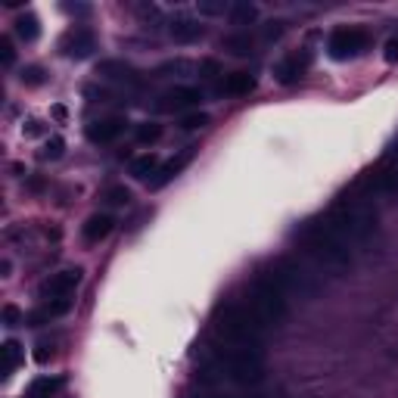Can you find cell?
Returning a JSON list of instances; mask_svg holds the SVG:
<instances>
[{
  "label": "cell",
  "mask_w": 398,
  "mask_h": 398,
  "mask_svg": "<svg viewBox=\"0 0 398 398\" xmlns=\"http://www.w3.org/2000/svg\"><path fill=\"white\" fill-rule=\"evenodd\" d=\"M261 327L252 317V311L243 302H224L211 314V339L224 348H243V352L261 354Z\"/></svg>",
  "instance_id": "6da1fadb"
},
{
  "label": "cell",
  "mask_w": 398,
  "mask_h": 398,
  "mask_svg": "<svg viewBox=\"0 0 398 398\" xmlns=\"http://www.w3.org/2000/svg\"><path fill=\"white\" fill-rule=\"evenodd\" d=\"M202 370L211 373V377L230 379V383L240 386H252L261 379L265 373V364H261L258 352H243V348H224V345H211L205 348L202 354Z\"/></svg>",
  "instance_id": "7a4b0ae2"
},
{
  "label": "cell",
  "mask_w": 398,
  "mask_h": 398,
  "mask_svg": "<svg viewBox=\"0 0 398 398\" xmlns=\"http://www.w3.org/2000/svg\"><path fill=\"white\" fill-rule=\"evenodd\" d=\"M298 243L305 246V252L323 267H333V271H345L352 265V246L336 234L327 224V218H317V221H308L302 230H298Z\"/></svg>",
  "instance_id": "3957f363"
},
{
  "label": "cell",
  "mask_w": 398,
  "mask_h": 398,
  "mask_svg": "<svg viewBox=\"0 0 398 398\" xmlns=\"http://www.w3.org/2000/svg\"><path fill=\"white\" fill-rule=\"evenodd\" d=\"M243 305L252 311V317L261 323V327H277V323L286 317V292L280 290L267 274H258V277L252 280Z\"/></svg>",
  "instance_id": "277c9868"
},
{
  "label": "cell",
  "mask_w": 398,
  "mask_h": 398,
  "mask_svg": "<svg viewBox=\"0 0 398 398\" xmlns=\"http://www.w3.org/2000/svg\"><path fill=\"white\" fill-rule=\"evenodd\" d=\"M370 47V35L364 28H336L333 35L327 37V53L330 59L336 62H348L354 56H361Z\"/></svg>",
  "instance_id": "5b68a950"
},
{
  "label": "cell",
  "mask_w": 398,
  "mask_h": 398,
  "mask_svg": "<svg viewBox=\"0 0 398 398\" xmlns=\"http://www.w3.org/2000/svg\"><path fill=\"white\" fill-rule=\"evenodd\" d=\"M81 280H84V271H81V267H66V271L53 274V277L41 286V296L44 298H68L81 286Z\"/></svg>",
  "instance_id": "8992f818"
},
{
  "label": "cell",
  "mask_w": 398,
  "mask_h": 398,
  "mask_svg": "<svg viewBox=\"0 0 398 398\" xmlns=\"http://www.w3.org/2000/svg\"><path fill=\"white\" fill-rule=\"evenodd\" d=\"M196 153H199L196 146H184L178 155H171V159H168V162H162V165H159V171H155L153 178H149V190H162V187H165L168 180H174L180 171H184L187 165H190V162H193V155H196Z\"/></svg>",
  "instance_id": "52a82bcc"
},
{
  "label": "cell",
  "mask_w": 398,
  "mask_h": 398,
  "mask_svg": "<svg viewBox=\"0 0 398 398\" xmlns=\"http://www.w3.org/2000/svg\"><path fill=\"white\" fill-rule=\"evenodd\" d=\"M202 103V91L196 87H187V84H178L171 91H165L159 97V109L162 112H184V109H196Z\"/></svg>",
  "instance_id": "ba28073f"
},
{
  "label": "cell",
  "mask_w": 398,
  "mask_h": 398,
  "mask_svg": "<svg viewBox=\"0 0 398 398\" xmlns=\"http://www.w3.org/2000/svg\"><path fill=\"white\" fill-rule=\"evenodd\" d=\"M97 75H100V78H106V81H115V84H124V87H140L143 84L140 72H137L131 62H124V59L97 62Z\"/></svg>",
  "instance_id": "9c48e42d"
},
{
  "label": "cell",
  "mask_w": 398,
  "mask_h": 398,
  "mask_svg": "<svg viewBox=\"0 0 398 398\" xmlns=\"http://www.w3.org/2000/svg\"><path fill=\"white\" fill-rule=\"evenodd\" d=\"M59 50L68 59H87V56L97 50V37L91 28H72L66 31V37L59 41Z\"/></svg>",
  "instance_id": "30bf717a"
},
{
  "label": "cell",
  "mask_w": 398,
  "mask_h": 398,
  "mask_svg": "<svg viewBox=\"0 0 398 398\" xmlns=\"http://www.w3.org/2000/svg\"><path fill=\"white\" fill-rule=\"evenodd\" d=\"M308 66H311V53H290V56H283V59L274 66V78L280 81V84H296L298 78H302L305 72H308Z\"/></svg>",
  "instance_id": "8fae6325"
},
{
  "label": "cell",
  "mask_w": 398,
  "mask_h": 398,
  "mask_svg": "<svg viewBox=\"0 0 398 398\" xmlns=\"http://www.w3.org/2000/svg\"><path fill=\"white\" fill-rule=\"evenodd\" d=\"M128 131V122L122 115H109V118H100V122L87 124V140L91 143H112Z\"/></svg>",
  "instance_id": "7c38bea8"
},
{
  "label": "cell",
  "mask_w": 398,
  "mask_h": 398,
  "mask_svg": "<svg viewBox=\"0 0 398 398\" xmlns=\"http://www.w3.org/2000/svg\"><path fill=\"white\" fill-rule=\"evenodd\" d=\"M112 227H115V218L112 215H91L84 221V227H81V236H84V243H100V240H106V236L112 234Z\"/></svg>",
  "instance_id": "4fadbf2b"
},
{
  "label": "cell",
  "mask_w": 398,
  "mask_h": 398,
  "mask_svg": "<svg viewBox=\"0 0 398 398\" xmlns=\"http://www.w3.org/2000/svg\"><path fill=\"white\" fill-rule=\"evenodd\" d=\"M168 35H171L174 44H196L205 35V28L199 22H193V19H174L168 25Z\"/></svg>",
  "instance_id": "5bb4252c"
},
{
  "label": "cell",
  "mask_w": 398,
  "mask_h": 398,
  "mask_svg": "<svg viewBox=\"0 0 398 398\" xmlns=\"http://www.w3.org/2000/svg\"><path fill=\"white\" fill-rule=\"evenodd\" d=\"M255 87V75L252 72H230L221 84V93H230V97H243Z\"/></svg>",
  "instance_id": "9a60e30c"
},
{
  "label": "cell",
  "mask_w": 398,
  "mask_h": 398,
  "mask_svg": "<svg viewBox=\"0 0 398 398\" xmlns=\"http://www.w3.org/2000/svg\"><path fill=\"white\" fill-rule=\"evenodd\" d=\"M16 35H19V41L35 44L37 37H41V19H37L35 12H22V16L16 19Z\"/></svg>",
  "instance_id": "2e32d148"
},
{
  "label": "cell",
  "mask_w": 398,
  "mask_h": 398,
  "mask_svg": "<svg viewBox=\"0 0 398 398\" xmlns=\"http://www.w3.org/2000/svg\"><path fill=\"white\" fill-rule=\"evenodd\" d=\"M62 389V377H37L28 386V398H56Z\"/></svg>",
  "instance_id": "e0dca14e"
},
{
  "label": "cell",
  "mask_w": 398,
  "mask_h": 398,
  "mask_svg": "<svg viewBox=\"0 0 398 398\" xmlns=\"http://www.w3.org/2000/svg\"><path fill=\"white\" fill-rule=\"evenodd\" d=\"M224 50H227L230 56H249L252 53V35H249V31H236V35H227L224 37Z\"/></svg>",
  "instance_id": "ac0fdd59"
},
{
  "label": "cell",
  "mask_w": 398,
  "mask_h": 398,
  "mask_svg": "<svg viewBox=\"0 0 398 398\" xmlns=\"http://www.w3.org/2000/svg\"><path fill=\"white\" fill-rule=\"evenodd\" d=\"M159 171V155L155 153H143L137 155V159H131V174H134L137 180H146L149 174Z\"/></svg>",
  "instance_id": "d6986e66"
},
{
  "label": "cell",
  "mask_w": 398,
  "mask_h": 398,
  "mask_svg": "<svg viewBox=\"0 0 398 398\" xmlns=\"http://www.w3.org/2000/svg\"><path fill=\"white\" fill-rule=\"evenodd\" d=\"M255 19H258L255 3H249V0H236V3H230V22L234 25H252Z\"/></svg>",
  "instance_id": "ffe728a7"
},
{
  "label": "cell",
  "mask_w": 398,
  "mask_h": 398,
  "mask_svg": "<svg viewBox=\"0 0 398 398\" xmlns=\"http://www.w3.org/2000/svg\"><path fill=\"white\" fill-rule=\"evenodd\" d=\"M0 354H3V377H10L19 367V361H22V345H19L16 339H6L3 345H0Z\"/></svg>",
  "instance_id": "44dd1931"
},
{
  "label": "cell",
  "mask_w": 398,
  "mask_h": 398,
  "mask_svg": "<svg viewBox=\"0 0 398 398\" xmlns=\"http://www.w3.org/2000/svg\"><path fill=\"white\" fill-rule=\"evenodd\" d=\"M193 72V62L190 59H168L155 68V78H168V75H187Z\"/></svg>",
  "instance_id": "7402d4cb"
},
{
  "label": "cell",
  "mask_w": 398,
  "mask_h": 398,
  "mask_svg": "<svg viewBox=\"0 0 398 398\" xmlns=\"http://www.w3.org/2000/svg\"><path fill=\"white\" fill-rule=\"evenodd\" d=\"M19 81H22L25 87H41L44 81H47V72H44L41 66H25L22 72H19Z\"/></svg>",
  "instance_id": "603a6c76"
},
{
  "label": "cell",
  "mask_w": 398,
  "mask_h": 398,
  "mask_svg": "<svg viewBox=\"0 0 398 398\" xmlns=\"http://www.w3.org/2000/svg\"><path fill=\"white\" fill-rule=\"evenodd\" d=\"M134 137H137L140 143H155V140L162 137V124H155V122H143V124H137Z\"/></svg>",
  "instance_id": "cb8c5ba5"
},
{
  "label": "cell",
  "mask_w": 398,
  "mask_h": 398,
  "mask_svg": "<svg viewBox=\"0 0 398 398\" xmlns=\"http://www.w3.org/2000/svg\"><path fill=\"white\" fill-rule=\"evenodd\" d=\"M103 202L106 205H128L131 202V190H128V187H122V184L109 187V190L103 193Z\"/></svg>",
  "instance_id": "d4e9b609"
},
{
  "label": "cell",
  "mask_w": 398,
  "mask_h": 398,
  "mask_svg": "<svg viewBox=\"0 0 398 398\" xmlns=\"http://www.w3.org/2000/svg\"><path fill=\"white\" fill-rule=\"evenodd\" d=\"M196 10L202 16H224V12H230V3L227 0H196Z\"/></svg>",
  "instance_id": "484cf974"
},
{
  "label": "cell",
  "mask_w": 398,
  "mask_h": 398,
  "mask_svg": "<svg viewBox=\"0 0 398 398\" xmlns=\"http://www.w3.org/2000/svg\"><path fill=\"white\" fill-rule=\"evenodd\" d=\"M62 153H66V140H62V137H50L41 149V159L56 162V159H62Z\"/></svg>",
  "instance_id": "4316f807"
},
{
  "label": "cell",
  "mask_w": 398,
  "mask_h": 398,
  "mask_svg": "<svg viewBox=\"0 0 398 398\" xmlns=\"http://www.w3.org/2000/svg\"><path fill=\"white\" fill-rule=\"evenodd\" d=\"M283 31H286V22H283V19H274V22H267L265 28H261V41H265V44L280 41V37H283Z\"/></svg>",
  "instance_id": "83f0119b"
},
{
  "label": "cell",
  "mask_w": 398,
  "mask_h": 398,
  "mask_svg": "<svg viewBox=\"0 0 398 398\" xmlns=\"http://www.w3.org/2000/svg\"><path fill=\"white\" fill-rule=\"evenodd\" d=\"M44 308H47L50 317H62V314H68V311L75 308V298H50Z\"/></svg>",
  "instance_id": "f1b7e54d"
},
{
  "label": "cell",
  "mask_w": 398,
  "mask_h": 398,
  "mask_svg": "<svg viewBox=\"0 0 398 398\" xmlns=\"http://www.w3.org/2000/svg\"><path fill=\"white\" fill-rule=\"evenodd\" d=\"M205 124H209V115H205V112H190V115L180 118V128L184 131H202Z\"/></svg>",
  "instance_id": "f546056e"
},
{
  "label": "cell",
  "mask_w": 398,
  "mask_h": 398,
  "mask_svg": "<svg viewBox=\"0 0 398 398\" xmlns=\"http://www.w3.org/2000/svg\"><path fill=\"white\" fill-rule=\"evenodd\" d=\"M3 327H19V323H25V314L16 308V305H3Z\"/></svg>",
  "instance_id": "4dcf8cb0"
},
{
  "label": "cell",
  "mask_w": 398,
  "mask_h": 398,
  "mask_svg": "<svg viewBox=\"0 0 398 398\" xmlns=\"http://www.w3.org/2000/svg\"><path fill=\"white\" fill-rule=\"evenodd\" d=\"M53 321V317L47 314V308H37V311H28V314H25V323H28V327H44V323H50Z\"/></svg>",
  "instance_id": "1f68e13d"
},
{
  "label": "cell",
  "mask_w": 398,
  "mask_h": 398,
  "mask_svg": "<svg viewBox=\"0 0 398 398\" xmlns=\"http://www.w3.org/2000/svg\"><path fill=\"white\" fill-rule=\"evenodd\" d=\"M0 62H3V66H12V62H16V50H12L10 37H0Z\"/></svg>",
  "instance_id": "d6a6232c"
},
{
  "label": "cell",
  "mask_w": 398,
  "mask_h": 398,
  "mask_svg": "<svg viewBox=\"0 0 398 398\" xmlns=\"http://www.w3.org/2000/svg\"><path fill=\"white\" fill-rule=\"evenodd\" d=\"M199 75H202V78H215V75H221V66H218L215 59H202L199 62Z\"/></svg>",
  "instance_id": "836d02e7"
},
{
  "label": "cell",
  "mask_w": 398,
  "mask_h": 398,
  "mask_svg": "<svg viewBox=\"0 0 398 398\" xmlns=\"http://www.w3.org/2000/svg\"><path fill=\"white\" fill-rule=\"evenodd\" d=\"M50 358H53V348H50L47 342H41V345H35V361H37V364H47Z\"/></svg>",
  "instance_id": "e575fe53"
},
{
  "label": "cell",
  "mask_w": 398,
  "mask_h": 398,
  "mask_svg": "<svg viewBox=\"0 0 398 398\" xmlns=\"http://www.w3.org/2000/svg\"><path fill=\"white\" fill-rule=\"evenodd\" d=\"M62 10L72 12V16H87V12H91V6H87V3H62Z\"/></svg>",
  "instance_id": "d590c367"
},
{
  "label": "cell",
  "mask_w": 398,
  "mask_h": 398,
  "mask_svg": "<svg viewBox=\"0 0 398 398\" xmlns=\"http://www.w3.org/2000/svg\"><path fill=\"white\" fill-rule=\"evenodd\" d=\"M386 62H398V37L386 41Z\"/></svg>",
  "instance_id": "8d00e7d4"
},
{
  "label": "cell",
  "mask_w": 398,
  "mask_h": 398,
  "mask_svg": "<svg viewBox=\"0 0 398 398\" xmlns=\"http://www.w3.org/2000/svg\"><path fill=\"white\" fill-rule=\"evenodd\" d=\"M53 115L59 118V122H66V106H53Z\"/></svg>",
  "instance_id": "74e56055"
},
{
  "label": "cell",
  "mask_w": 398,
  "mask_h": 398,
  "mask_svg": "<svg viewBox=\"0 0 398 398\" xmlns=\"http://www.w3.org/2000/svg\"><path fill=\"white\" fill-rule=\"evenodd\" d=\"M28 187H31V190H44V180H41V178H31Z\"/></svg>",
  "instance_id": "f35d334b"
},
{
  "label": "cell",
  "mask_w": 398,
  "mask_h": 398,
  "mask_svg": "<svg viewBox=\"0 0 398 398\" xmlns=\"http://www.w3.org/2000/svg\"><path fill=\"white\" fill-rule=\"evenodd\" d=\"M10 267H12V265H10V261H6V258L0 261V271H3V277H10Z\"/></svg>",
  "instance_id": "ab89813d"
}]
</instances>
